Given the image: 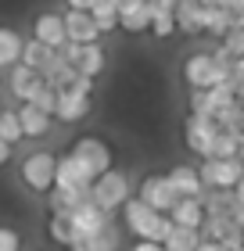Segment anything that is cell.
<instances>
[{
  "instance_id": "8",
  "label": "cell",
  "mask_w": 244,
  "mask_h": 251,
  "mask_svg": "<svg viewBox=\"0 0 244 251\" xmlns=\"http://www.w3.org/2000/svg\"><path fill=\"white\" fill-rule=\"evenodd\" d=\"M133 198H140L144 204H151L155 212H162V215H169L172 212V204L180 201V194L169 187V179H165V173H147L140 183H136V190H133Z\"/></svg>"
},
{
  "instance_id": "9",
  "label": "cell",
  "mask_w": 244,
  "mask_h": 251,
  "mask_svg": "<svg viewBox=\"0 0 244 251\" xmlns=\"http://www.w3.org/2000/svg\"><path fill=\"white\" fill-rule=\"evenodd\" d=\"M216 133H219L216 119H201V115H187L183 119V144H187V151L197 158V162L212 154Z\"/></svg>"
},
{
  "instance_id": "21",
  "label": "cell",
  "mask_w": 244,
  "mask_h": 251,
  "mask_svg": "<svg viewBox=\"0 0 244 251\" xmlns=\"http://www.w3.org/2000/svg\"><path fill=\"white\" fill-rule=\"evenodd\" d=\"M47 237L57 244V248H72L76 244V237H79V230H76V223H72V215L68 212H51V219H47Z\"/></svg>"
},
{
  "instance_id": "26",
  "label": "cell",
  "mask_w": 244,
  "mask_h": 251,
  "mask_svg": "<svg viewBox=\"0 0 244 251\" xmlns=\"http://www.w3.org/2000/svg\"><path fill=\"white\" fill-rule=\"evenodd\" d=\"M90 15H94L101 36H111V32H119V7H115L111 0H101V4L90 11Z\"/></svg>"
},
{
  "instance_id": "36",
  "label": "cell",
  "mask_w": 244,
  "mask_h": 251,
  "mask_svg": "<svg viewBox=\"0 0 244 251\" xmlns=\"http://www.w3.org/2000/svg\"><path fill=\"white\" fill-rule=\"evenodd\" d=\"M234 198H237V204H241V208H244V179H241V183L234 187Z\"/></svg>"
},
{
  "instance_id": "33",
  "label": "cell",
  "mask_w": 244,
  "mask_h": 251,
  "mask_svg": "<svg viewBox=\"0 0 244 251\" xmlns=\"http://www.w3.org/2000/svg\"><path fill=\"white\" fill-rule=\"evenodd\" d=\"M11 158H15V147H11L7 140H0V169L11 165Z\"/></svg>"
},
{
  "instance_id": "6",
  "label": "cell",
  "mask_w": 244,
  "mask_h": 251,
  "mask_svg": "<svg viewBox=\"0 0 244 251\" xmlns=\"http://www.w3.org/2000/svg\"><path fill=\"white\" fill-rule=\"evenodd\" d=\"M197 173L205 179V190H234L244 179V162L241 158H201Z\"/></svg>"
},
{
  "instance_id": "30",
  "label": "cell",
  "mask_w": 244,
  "mask_h": 251,
  "mask_svg": "<svg viewBox=\"0 0 244 251\" xmlns=\"http://www.w3.org/2000/svg\"><path fill=\"white\" fill-rule=\"evenodd\" d=\"M0 251H22V230L15 223H0Z\"/></svg>"
},
{
  "instance_id": "5",
  "label": "cell",
  "mask_w": 244,
  "mask_h": 251,
  "mask_svg": "<svg viewBox=\"0 0 244 251\" xmlns=\"http://www.w3.org/2000/svg\"><path fill=\"white\" fill-rule=\"evenodd\" d=\"M94 86L90 79H79L76 86H65L57 90V111H54V122L61 126H76L94 115Z\"/></svg>"
},
{
  "instance_id": "28",
  "label": "cell",
  "mask_w": 244,
  "mask_h": 251,
  "mask_svg": "<svg viewBox=\"0 0 244 251\" xmlns=\"http://www.w3.org/2000/svg\"><path fill=\"white\" fill-rule=\"evenodd\" d=\"M47 58H51V50L47 47H43V43L40 40H26V47H22V65H29V68H36V72H40V68L43 65H47Z\"/></svg>"
},
{
  "instance_id": "2",
  "label": "cell",
  "mask_w": 244,
  "mask_h": 251,
  "mask_svg": "<svg viewBox=\"0 0 244 251\" xmlns=\"http://www.w3.org/2000/svg\"><path fill=\"white\" fill-rule=\"evenodd\" d=\"M54 176H57V154L47 151V147H36V151L22 154L18 162V183L29 194H47L54 190Z\"/></svg>"
},
{
  "instance_id": "13",
  "label": "cell",
  "mask_w": 244,
  "mask_h": 251,
  "mask_svg": "<svg viewBox=\"0 0 244 251\" xmlns=\"http://www.w3.org/2000/svg\"><path fill=\"white\" fill-rule=\"evenodd\" d=\"M122 223L119 219H111L104 230L97 233H79L76 237V244L68 248V251H122Z\"/></svg>"
},
{
  "instance_id": "40",
  "label": "cell",
  "mask_w": 244,
  "mask_h": 251,
  "mask_svg": "<svg viewBox=\"0 0 244 251\" xmlns=\"http://www.w3.org/2000/svg\"><path fill=\"white\" fill-rule=\"evenodd\" d=\"M0 108H4V104H0Z\"/></svg>"
},
{
  "instance_id": "24",
  "label": "cell",
  "mask_w": 244,
  "mask_h": 251,
  "mask_svg": "<svg viewBox=\"0 0 244 251\" xmlns=\"http://www.w3.org/2000/svg\"><path fill=\"white\" fill-rule=\"evenodd\" d=\"M0 140H7L11 147L26 140V133H22V119H18V108H0Z\"/></svg>"
},
{
  "instance_id": "29",
  "label": "cell",
  "mask_w": 244,
  "mask_h": 251,
  "mask_svg": "<svg viewBox=\"0 0 244 251\" xmlns=\"http://www.w3.org/2000/svg\"><path fill=\"white\" fill-rule=\"evenodd\" d=\"M29 104H32V108H40L43 115H54V111H57V90L43 83V86L36 90V97L29 100Z\"/></svg>"
},
{
  "instance_id": "22",
  "label": "cell",
  "mask_w": 244,
  "mask_h": 251,
  "mask_svg": "<svg viewBox=\"0 0 244 251\" xmlns=\"http://www.w3.org/2000/svg\"><path fill=\"white\" fill-rule=\"evenodd\" d=\"M205 36H212V40H223L230 29H234V22L237 15H230L226 7H205Z\"/></svg>"
},
{
  "instance_id": "18",
  "label": "cell",
  "mask_w": 244,
  "mask_h": 251,
  "mask_svg": "<svg viewBox=\"0 0 244 251\" xmlns=\"http://www.w3.org/2000/svg\"><path fill=\"white\" fill-rule=\"evenodd\" d=\"M72 223H76V230L79 233H97V230H104L111 219H119V215H108V212H101L94 201H83V204H76L72 212Z\"/></svg>"
},
{
  "instance_id": "10",
  "label": "cell",
  "mask_w": 244,
  "mask_h": 251,
  "mask_svg": "<svg viewBox=\"0 0 244 251\" xmlns=\"http://www.w3.org/2000/svg\"><path fill=\"white\" fill-rule=\"evenodd\" d=\"M4 75V90H7V97H15L18 104H29L32 97H36V90L43 86V75L36 72V68H29V65H15V68H7V72H0Z\"/></svg>"
},
{
  "instance_id": "23",
  "label": "cell",
  "mask_w": 244,
  "mask_h": 251,
  "mask_svg": "<svg viewBox=\"0 0 244 251\" xmlns=\"http://www.w3.org/2000/svg\"><path fill=\"white\" fill-rule=\"evenodd\" d=\"M147 36L151 40H172V36H176V15H172V11H162V7H151Z\"/></svg>"
},
{
  "instance_id": "31",
  "label": "cell",
  "mask_w": 244,
  "mask_h": 251,
  "mask_svg": "<svg viewBox=\"0 0 244 251\" xmlns=\"http://www.w3.org/2000/svg\"><path fill=\"white\" fill-rule=\"evenodd\" d=\"M230 86H234V94H241L244 90V58L234 61V72H230Z\"/></svg>"
},
{
  "instance_id": "7",
  "label": "cell",
  "mask_w": 244,
  "mask_h": 251,
  "mask_svg": "<svg viewBox=\"0 0 244 251\" xmlns=\"http://www.w3.org/2000/svg\"><path fill=\"white\" fill-rule=\"evenodd\" d=\"M65 61L79 72V79H90V83H97L104 75V68H108V50L101 47V43H90V47H79V43H65Z\"/></svg>"
},
{
  "instance_id": "39",
  "label": "cell",
  "mask_w": 244,
  "mask_h": 251,
  "mask_svg": "<svg viewBox=\"0 0 244 251\" xmlns=\"http://www.w3.org/2000/svg\"><path fill=\"white\" fill-rule=\"evenodd\" d=\"M237 251H244V248H237Z\"/></svg>"
},
{
  "instance_id": "4",
  "label": "cell",
  "mask_w": 244,
  "mask_h": 251,
  "mask_svg": "<svg viewBox=\"0 0 244 251\" xmlns=\"http://www.w3.org/2000/svg\"><path fill=\"white\" fill-rule=\"evenodd\" d=\"M130 198H133V183H130V173H126V169H111V173L97 176L94 187H90V201L108 215H119Z\"/></svg>"
},
{
  "instance_id": "12",
  "label": "cell",
  "mask_w": 244,
  "mask_h": 251,
  "mask_svg": "<svg viewBox=\"0 0 244 251\" xmlns=\"http://www.w3.org/2000/svg\"><path fill=\"white\" fill-rule=\"evenodd\" d=\"M54 187L76 190V194H86V198H90V187H94V179H90L86 169L65 151V154H57V176H54Z\"/></svg>"
},
{
  "instance_id": "14",
  "label": "cell",
  "mask_w": 244,
  "mask_h": 251,
  "mask_svg": "<svg viewBox=\"0 0 244 251\" xmlns=\"http://www.w3.org/2000/svg\"><path fill=\"white\" fill-rule=\"evenodd\" d=\"M65 15V32H68V43H79V47H90V43H101V29L90 11H61Z\"/></svg>"
},
{
  "instance_id": "16",
  "label": "cell",
  "mask_w": 244,
  "mask_h": 251,
  "mask_svg": "<svg viewBox=\"0 0 244 251\" xmlns=\"http://www.w3.org/2000/svg\"><path fill=\"white\" fill-rule=\"evenodd\" d=\"M169 219H172V226H183V230H197L201 233V226L208 219V208H205L201 198H180L176 204H172Z\"/></svg>"
},
{
  "instance_id": "20",
  "label": "cell",
  "mask_w": 244,
  "mask_h": 251,
  "mask_svg": "<svg viewBox=\"0 0 244 251\" xmlns=\"http://www.w3.org/2000/svg\"><path fill=\"white\" fill-rule=\"evenodd\" d=\"M22 47H26V36L11 25H0V72H7L22 61Z\"/></svg>"
},
{
  "instance_id": "17",
  "label": "cell",
  "mask_w": 244,
  "mask_h": 251,
  "mask_svg": "<svg viewBox=\"0 0 244 251\" xmlns=\"http://www.w3.org/2000/svg\"><path fill=\"white\" fill-rule=\"evenodd\" d=\"M172 15H176V36H205V7L197 0H180Z\"/></svg>"
},
{
  "instance_id": "25",
  "label": "cell",
  "mask_w": 244,
  "mask_h": 251,
  "mask_svg": "<svg viewBox=\"0 0 244 251\" xmlns=\"http://www.w3.org/2000/svg\"><path fill=\"white\" fill-rule=\"evenodd\" d=\"M197 244H201V233H197V230H183V226H172L169 237L162 241L165 251H194Z\"/></svg>"
},
{
  "instance_id": "32",
  "label": "cell",
  "mask_w": 244,
  "mask_h": 251,
  "mask_svg": "<svg viewBox=\"0 0 244 251\" xmlns=\"http://www.w3.org/2000/svg\"><path fill=\"white\" fill-rule=\"evenodd\" d=\"M97 4H101V0H65L68 11H94Z\"/></svg>"
},
{
  "instance_id": "34",
  "label": "cell",
  "mask_w": 244,
  "mask_h": 251,
  "mask_svg": "<svg viewBox=\"0 0 244 251\" xmlns=\"http://www.w3.org/2000/svg\"><path fill=\"white\" fill-rule=\"evenodd\" d=\"M130 251H165V248H162L158 241H136V244H133Z\"/></svg>"
},
{
  "instance_id": "27",
  "label": "cell",
  "mask_w": 244,
  "mask_h": 251,
  "mask_svg": "<svg viewBox=\"0 0 244 251\" xmlns=\"http://www.w3.org/2000/svg\"><path fill=\"white\" fill-rule=\"evenodd\" d=\"M237 147H241V133L219 129L216 133V144H212V158H237Z\"/></svg>"
},
{
  "instance_id": "35",
  "label": "cell",
  "mask_w": 244,
  "mask_h": 251,
  "mask_svg": "<svg viewBox=\"0 0 244 251\" xmlns=\"http://www.w3.org/2000/svg\"><path fill=\"white\" fill-rule=\"evenodd\" d=\"M194 251H226V248L219 244V241H205V237H201V244H197Z\"/></svg>"
},
{
  "instance_id": "3",
  "label": "cell",
  "mask_w": 244,
  "mask_h": 251,
  "mask_svg": "<svg viewBox=\"0 0 244 251\" xmlns=\"http://www.w3.org/2000/svg\"><path fill=\"white\" fill-rule=\"evenodd\" d=\"M68 154H72L76 162L90 173V179H97V176H104V173H111V169H115V147L104 140V136H97V133L76 136L72 147H68Z\"/></svg>"
},
{
  "instance_id": "38",
  "label": "cell",
  "mask_w": 244,
  "mask_h": 251,
  "mask_svg": "<svg viewBox=\"0 0 244 251\" xmlns=\"http://www.w3.org/2000/svg\"><path fill=\"white\" fill-rule=\"evenodd\" d=\"M4 94H7V90H4V75H0V104H4Z\"/></svg>"
},
{
  "instance_id": "1",
  "label": "cell",
  "mask_w": 244,
  "mask_h": 251,
  "mask_svg": "<svg viewBox=\"0 0 244 251\" xmlns=\"http://www.w3.org/2000/svg\"><path fill=\"white\" fill-rule=\"evenodd\" d=\"M119 223H122V230L136 237V241H165L169 230H172V219L169 215H162L155 212L151 204H144L140 198H130L122 204V212H119Z\"/></svg>"
},
{
  "instance_id": "15",
  "label": "cell",
  "mask_w": 244,
  "mask_h": 251,
  "mask_svg": "<svg viewBox=\"0 0 244 251\" xmlns=\"http://www.w3.org/2000/svg\"><path fill=\"white\" fill-rule=\"evenodd\" d=\"M165 179H169V187L176 190L180 198H201V194H205V179H201V173H197V165H190V162L169 165Z\"/></svg>"
},
{
  "instance_id": "11",
  "label": "cell",
  "mask_w": 244,
  "mask_h": 251,
  "mask_svg": "<svg viewBox=\"0 0 244 251\" xmlns=\"http://www.w3.org/2000/svg\"><path fill=\"white\" fill-rule=\"evenodd\" d=\"M32 40H40L47 50H65L68 32H65V15L61 11H40L32 18Z\"/></svg>"
},
{
  "instance_id": "19",
  "label": "cell",
  "mask_w": 244,
  "mask_h": 251,
  "mask_svg": "<svg viewBox=\"0 0 244 251\" xmlns=\"http://www.w3.org/2000/svg\"><path fill=\"white\" fill-rule=\"evenodd\" d=\"M18 119H22L26 140H43V136H51V129H54V115H43V111L32 108V104H18Z\"/></svg>"
},
{
  "instance_id": "37",
  "label": "cell",
  "mask_w": 244,
  "mask_h": 251,
  "mask_svg": "<svg viewBox=\"0 0 244 251\" xmlns=\"http://www.w3.org/2000/svg\"><path fill=\"white\" fill-rule=\"evenodd\" d=\"M237 158L244 162V133H241V147H237Z\"/></svg>"
}]
</instances>
